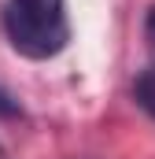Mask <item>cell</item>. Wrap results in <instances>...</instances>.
<instances>
[{
  "label": "cell",
  "mask_w": 155,
  "mask_h": 159,
  "mask_svg": "<svg viewBox=\"0 0 155 159\" xmlns=\"http://www.w3.org/2000/svg\"><path fill=\"white\" fill-rule=\"evenodd\" d=\"M4 30L11 48L26 59H52L70 41L63 0H7Z\"/></svg>",
  "instance_id": "cell-1"
},
{
  "label": "cell",
  "mask_w": 155,
  "mask_h": 159,
  "mask_svg": "<svg viewBox=\"0 0 155 159\" xmlns=\"http://www.w3.org/2000/svg\"><path fill=\"white\" fill-rule=\"evenodd\" d=\"M133 96H137V104H140V111L155 119V67H148L140 78L133 81Z\"/></svg>",
  "instance_id": "cell-2"
},
{
  "label": "cell",
  "mask_w": 155,
  "mask_h": 159,
  "mask_svg": "<svg viewBox=\"0 0 155 159\" xmlns=\"http://www.w3.org/2000/svg\"><path fill=\"white\" fill-rule=\"evenodd\" d=\"M144 30H148V41L155 44V7L148 11V22H144Z\"/></svg>",
  "instance_id": "cell-3"
},
{
  "label": "cell",
  "mask_w": 155,
  "mask_h": 159,
  "mask_svg": "<svg viewBox=\"0 0 155 159\" xmlns=\"http://www.w3.org/2000/svg\"><path fill=\"white\" fill-rule=\"evenodd\" d=\"M0 159H7V156H4V148H0Z\"/></svg>",
  "instance_id": "cell-4"
}]
</instances>
